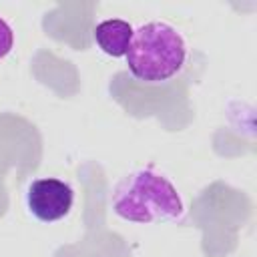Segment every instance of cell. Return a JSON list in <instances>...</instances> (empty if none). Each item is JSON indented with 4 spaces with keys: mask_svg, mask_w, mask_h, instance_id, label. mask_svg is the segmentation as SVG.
<instances>
[{
    "mask_svg": "<svg viewBox=\"0 0 257 257\" xmlns=\"http://www.w3.org/2000/svg\"><path fill=\"white\" fill-rule=\"evenodd\" d=\"M116 217L137 225L173 223L185 217V201L175 183L155 167L128 171L112 189Z\"/></svg>",
    "mask_w": 257,
    "mask_h": 257,
    "instance_id": "6da1fadb",
    "label": "cell"
},
{
    "mask_svg": "<svg viewBox=\"0 0 257 257\" xmlns=\"http://www.w3.org/2000/svg\"><path fill=\"white\" fill-rule=\"evenodd\" d=\"M124 60L135 80L161 86L185 70L189 62V42L171 22L151 20L135 28Z\"/></svg>",
    "mask_w": 257,
    "mask_h": 257,
    "instance_id": "7a4b0ae2",
    "label": "cell"
},
{
    "mask_svg": "<svg viewBox=\"0 0 257 257\" xmlns=\"http://www.w3.org/2000/svg\"><path fill=\"white\" fill-rule=\"evenodd\" d=\"M14 48V30L12 26L0 16V60L6 58Z\"/></svg>",
    "mask_w": 257,
    "mask_h": 257,
    "instance_id": "5b68a950",
    "label": "cell"
},
{
    "mask_svg": "<svg viewBox=\"0 0 257 257\" xmlns=\"http://www.w3.org/2000/svg\"><path fill=\"white\" fill-rule=\"evenodd\" d=\"M133 34H135L133 24L122 18H106L92 28L94 44L98 46L100 52L112 58H122L126 54Z\"/></svg>",
    "mask_w": 257,
    "mask_h": 257,
    "instance_id": "277c9868",
    "label": "cell"
},
{
    "mask_svg": "<svg viewBox=\"0 0 257 257\" xmlns=\"http://www.w3.org/2000/svg\"><path fill=\"white\" fill-rule=\"evenodd\" d=\"M28 213L40 223H56L72 211L74 189L58 177H36L24 191Z\"/></svg>",
    "mask_w": 257,
    "mask_h": 257,
    "instance_id": "3957f363",
    "label": "cell"
}]
</instances>
